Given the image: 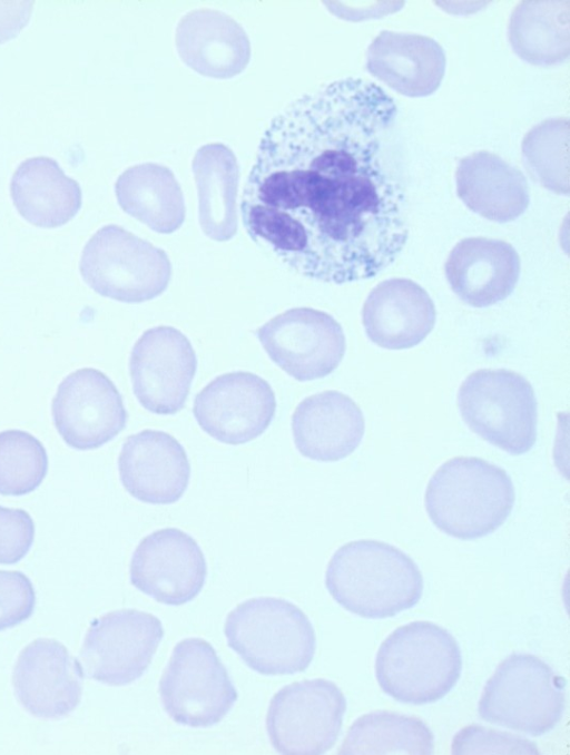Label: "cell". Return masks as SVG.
Instances as JSON below:
<instances>
[{
  "mask_svg": "<svg viewBox=\"0 0 570 755\" xmlns=\"http://www.w3.org/2000/svg\"><path fill=\"white\" fill-rule=\"evenodd\" d=\"M395 116L393 98L361 78L335 80L283 109L240 198L253 242L323 283L372 278L391 265L409 234Z\"/></svg>",
  "mask_w": 570,
  "mask_h": 755,
  "instance_id": "1",
  "label": "cell"
},
{
  "mask_svg": "<svg viewBox=\"0 0 570 755\" xmlns=\"http://www.w3.org/2000/svg\"><path fill=\"white\" fill-rule=\"evenodd\" d=\"M445 53L432 38L390 30L381 31L366 51L367 71L396 92L425 97L440 86Z\"/></svg>",
  "mask_w": 570,
  "mask_h": 755,
  "instance_id": "23",
  "label": "cell"
},
{
  "mask_svg": "<svg viewBox=\"0 0 570 755\" xmlns=\"http://www.w3.org/2000/svg\"><path fill=\"white\" fill-rule=\"evenodd\" d=\"M79 271L99 295L141 303L167 288L171 264L161 248L111 224L99 228L86 243Z\"/></svg>",
  "mask_w": 570,
  "mask_h": 755,
  "instance_id": "7",
  "label": "cell"
},
{
  "mask_svg": "<svg viewBox=\"0 0 570 755\" xmlns=\"http://www.w3.org/2000/svg\"><path fill=\"white\" fill-rule=\"evenodd\" d=\"M36 594L21 571L0 570V630L14 627L33 612Z\"/></svg>",
  "mask_w": 570,
  "mask_h": 755,
  "instance_id": "32",
  "label": "cell"
},
{
  "mask_svg": "<svg viewBox=\"0 0 570 755\" xmlns=\"http://www.w3.org/2000/svg\"><path fill=\"white\" fill-rule=\"evenodd\" d=\"M115 193L125 213L156 233H174L185 220L181 188L163 165L144 163L127 168L117 178Z\"/></svg>",
  "mask_w": 570,
  "mask_h": 755,
  "instance_id": "27",
  "label": "cell"
},
{
  "mask_svg": "<svg viewBox=\"0 0 570 755\" xmlns=\"http://www.w3.org/2000/svg\"><path fill=\"white\" fill-rule=\"evenodd\" d=\"M566 679L540 658L512 654L487 682L478 705L481 719L540 736L561 720Z\"/></svg>",
  "mask_w": 570,
  "mask_h": 755,
  "instance_id": "6",
  "label": "cell"
},
{
  "mask_svg": "<svg viewBox=\"0 0 570 755\" xmlns=\"http://www.w3.org/2000/svg\"><path fill=\"white\" fill-rule=\"evenodd\" d=\"M130 582L158 602L184 605L198 596L207 577L205 556L188 533L165 528L146 536L130 561Z\"/></svg>",
  "mask_w": 570,
  "mask_h": 755,
  "instance_id": "16",
  "label": "cell"
},
{
  "mask_svg": "<svg viewBox=\"0 0 570 755\" xmlns=\"http://www.w3.org/2000/svg\"><path fill=\"white\" fill-rule=\"evenodd\" d=\"M35 540V523L23 509L0 506V563L13 565L30 550Z\"/></svg>",
  "mask_w": 570,
  "mask_h": 755,
  "instance_id": "34",
  "label": "cell"
},
{
  "mask_svg": "<svg viewBox=\"0 0 570 755\" xmlns=\"http://www.w3.org/2000/svg\"><path fill=\"white\" fill-rule=\"evenodd\" d=\"M454 637L430 621L395 629L379 648L375 674L381 689L397 702L423 705L444 697L461 676Z\"/></svg>",
  "mask_w": 570,
  "mask_h": 755,
  "instance_id": "4",
  "label": "cell"
},
{
  "mask_svg": "<svg viewBox=\"0 0 570 755\" xmlns=\"http://www.w3.org/2000/svg\"><path fill=\"white\" fill-rule=\"evenodd\" d=\"M42 443L22 430L0 432V494L23 496L36 490L48 472Z\"/></svg>",
  "mask_w": 570,
  "mask_h": 755,
  "instance_id": "31",
  "label": "cell"
},
{
  "mask_svg": "<svg viewBox=\"0 0 570 755\" xmlns=\"http://www.w3.org/2000/svg\"><path fill=\"white\" fill-rule=\"evenodd\" d=\"M228 646L254 671L267 676L304 671L314 658L316 637L307 616L276 597L245 600L227 616Z\"/></svg>",
  "mask_w": 570,
  "mask_h": 755,
  "instance_id": "5",
  "label": "cell"
},
{
  "mask_svg": "<svg viewBox=\"0 0 570 755\" xmlns=\"http://www.w3.org/2000/svg\"><path fill=\"white\" fill-rule=\"evenodd\" d=\"M365 421L358 405L338 391L305 398L292 416L293 440L311 460L334 462L350 455L361 443Z\"/></svg>",
  "mask_w": 570,
  "mask_h": 755,
  "instance_id": "21",
  "label": "cell"
},
{
  "mask_svg": "<svg viewBox=\"0 0 570 755\" xmlns=\"http://www.w3.org/2000/svg\"><path fill=\"white\" fill-rule=\"evenodd\" d=\"M463 421L487 442L510 454L528 452L537 440V399L521 374L505 369H481L458 392Z\"/></svg>",
  "mask_w": 570,
  "mask_h": 755,
  "instance_id": "8",
  "label": "cell"
},
{
  "mask_svg": "<svg viewBox=\"0 0 570 755\" xmlns=\"http://www.w3.org/2000/svg\"><path fill=\"white\" fill-rule=\"evenodd\" d=\"M434 749V737L421 719L379 710L357 718L350 727L338 754H415Z\"/></svg>",
  "mask_w": 570,
  "mask_h": 755,
  "instance_id": "29",
  "label": "cell"
},
{
  "mask_svg": "<svg viewBox=\"0 0 570 755\" xmlns=\"http://www.w3.org/2000/svg\"><path fill=\"white\" fill-rule=\"evenodd\" d=\"M164 636L160 620L145 611L120 609L95 619L80 660L88 677L109 686L128 685L149 667Z\"/></svg>",
  "mask_w": 570,
  "mask_h": 755,
  "instance_id": "11",
  "label": "cell"
},
{
  "mask_svg": "<svg viewBox=\"0 0 570 755\" xmlns=\"http://www.w3.org/2000/svg\"><path fill=\"white\" fill-rule=\"evenodd\" d=\"M12 685L19 703L32 716L62 718L80 703L83 669L62 644L39 638L20 653Z\"/></svg>",
  "mask_w": 570,
  "mask_h": 755,
  "instance_id": "17",
  "label": "cell"
},
{
  "mask_svg": "<svg viewBox=\"0 0 570 755\" xmlns=\"http://www.w3.org/2000/svg\"><path fill=\"white\" fill-rule=\"evenodd\" d=\"M10 195L18 213L43 228L65 225L82 203L79 184L65 174L57 160L46 156L20 163L11 177Z\"/></svg>",
  "mask_w": 570,
  "mask_h": 755,
  "instance_id": "25",
  "label": "cell"
},
{
  "mask_svg": "<svg viewBox=\"0 0 570 755\" xmlns=\"http://www.w3.org/2000/svg\"><path fill=\"white\" fill-rule=\"evenodd\" d=\"M198 196V222L204 234L217 242L237 232L239 167L234 151L222 143L202 146L191 164Z\"/></svg>",
  "mask_w": 570,
  "mask_h": 755,
  "instance_id": "26",
  "label": "cell"
},
{
  "mask_svg": "<svg viewBox=\"0 0 570 755\" xmlns=\"http://www.w3.org/2000/svg\"><path fill=\"white\" fill-rule=\"evenodd\" d=\"M118 470L126 491L150 504L178 501L190 479V464L184 447L169 433L150 429L125 440Z\"/></svg>",
  "mask_w": 570,
  "mask_h": 755,
  "instance_id": "18",
  "label": "cell"
},
{
  "mask_svg": "<svg viewBox=\"0 0 570 755\" xmlns=\"http://www.w3.org/2000/svg\"><path fill=\"white\" fill-rule=\"evenodd\" d=\"M51 412L62 440L81 451L111 441L127 423V411L116 385L94 367L76 370L62 380Z\"/></svg>",
  "mask_w": 570,
  "mask_h": 755,
  "instance_id": "14",
  "label": "cell"
},
{
  "mask_svg": "<svg viewBox=\"0 0 570 755\" xmlns=\"http://www.w3.org/2000/svg\"><path fill=\"white\" fill-rule=\"evenodd\" d=\"M455 182L456 194L464 205L489 220H514L529 206L524 175L493 153L479 150L461 158Z\"/></svg>",
  "mask_w": 570,
  "mask_h": 755,
  "instance_id": "24",
  "label": "cell"
},
{
  "mask_svg": "<svg viewBox=\"0 0 570 755\" xmlns=\"http://www.w3.org/2000/svg\"><path fill=\"white\" fill-rule=\"evenodd\" d=\"M256 335L269 359L301 382L331 374L346 347L338 322L311 307H295L276 315Z\"/></svg>",
  "mask_w": 570,
  "mask_h": 755,
  "instance_id": "12",
  "label": "cell"
},
{
  "mask_svg": "<svg viewBox=\"0 0 570 755\" xmlns=\"http://www.w3.org/2000/svg\"><path fill=\"white\" fill-rule=\"evenodd\" d=\"M569 1H522L512 11L508 36L513 51L540 67L563 62L570 51Z\"/></svg>",
  "mask_w": 570,
  "mask_h": 755,
  "instance_id": "28",
  "label": "cell"
},
{
  "mask_svg": "<svg viewBox=\"0 0 570 755\" xmlns=\"http://www.w3.org/2000/svg\"><path fill=\"white\" fill-rule=\"evenodd\" d=\"M453 754L530 753L538 749L529 741L479 726L463 728L453 739Z\"/></svg>",
  "mask_w": 570,
  "mask_h": 755,
  "instance_id": "33",
  "label": "cell"
},
{
  "mask_svg": "<svg viewBox=\"0 0 570 755\" xmlns=\"http://www.w3.org/2000/svg\"><path fill=\"white\" fill-rule=\"evenodd\" d=\"M514 500L512 480L503 469L480 458L455 457L430 479L424 504L438 529L471 540L502 526Z\"/></svg>",
  "mask_w": 570,
  "mask_h": 755,
  "instance_id": "3",
  "label": "cell"
},
{
  "mask_svg": "<svg viewBox=\"0 0 570 755\" xmlns=\"http://www.w3.org/2000/svg\"><path fill=\"white\" fill-rule=\"evenodd\" d=\"M276 399L269 383L244 371L222 374L194 400L193 413L204 432L218 442L244 444L272 423Z\"/></svg>",
  "mask_w": 570,
  "mask_h": 755,
  "instance_id": "15",
  "label": "cell"
},
{
  "mask_svg": "<svg viewBox=\"0 0 570 755\" xmlns=\"http://www.w3.org/2000/svg\"><path fill=\"white\" fill-rule=\"evenodd\" d=\"M180 60L197 73L215 79L239 75L250 59V42L244 28L215 9H196L178 21L175 33Z\"/></svg>",
  "mask_w": 570,
  "mask_h": 755,
  "instance_id": "19",
  "label": "cell"
},
{
  "mask_svg": "<svg viewBox=\"0 0 570 755\" xmlns=\"http://www.w3.org/2000/svg\"><path fill=\"white\" fill-rule=\"evenodd\" d=\"M345 710L344 694L330 680L317 678L286 685L269 703L268 738L279 754H324L337 741Z\"/></svg>",
  "mask_w": 570,
  "mask_h": 755,
  "instance_id": "10",
  "label": "cell"
},
{
  "mask_svg": "<svg viewBox=\"0 0 570 755\" xmlns=\"http://www.w3.org/2000/svg\"><path fill=\"white\" fill-rule=\"evenodd\" d=\"M569 137L568 118H549L532 127L521 144L531 178L561 195H569Z\"/></svg>",
  "mask_w": 570,
  "mask_h": 755,
  "instance_id": "30",
  "label": "cell"
},
{
  "mask_svg": "<svg viewBox=\"0 0 570 755\" xmlns=\"http://www.w3.org/2000/svg\"><path fill=\"white\" fill-rule=\"evenodd\" d=\"M520 267V257L511 244L469 237L451 249L444 272L451 290L463 303L485 307L512 293Z\"/></svg>",
  "mask_w": 570,
  "mask_h": 755,
  "instance_id": "20",
  "label": "cell"
},
{
  "mask_svg": "<svg viewBox=\"0 0 570 755\" xmlns=\"http://www.w3.org/2000/svg\"><path fill=\"white\" fill-rule=\"evenodd\" d=\"M435 317V307L426 291L407 278L381 282L362 308L367 337L387 350H404L421 343L432 331Z\"/></svg>",
  "mask_w": 570,
  "mask_h": 755,
  "instance_id": "22",
  "label": "cell"
},
{
  "mask_svg": "<svg viewBox=\"0 0 570 755\" xmlns=\"http://www.w3.org/2000/svg\"><path fill=\"white\" fill-rule=\"evenodd\" d=\"M159 697L177 724L209 727L229 713L237 692L213 646L186 638L171 653L159 680Z\"/></svg>",
  "mask_w": 570,
  "mask_h": 755,
  "instance_id": "9",
  "label": "cell"
},
{
  "mask_svg": "<svg viewBox=\"0 0 570 755\" xmlns=\"http://www.w3.org/2000/svg\"><path fill=\"white\" fill-rule=\"evenodd\" d=\"M325 586L344 609L371 619L410 609L423 594L416 563L396 547L376 540L340 547L327 565Z\"/></svg>",
  "mask_w": 570,
  "mask_h": 755,
  "instance_id": "2",
  "label": "cell"
},
{
  "mask_svg": "<svg viewBox=\"0 0 570 755\" xmlns=\"http://www.w3.org/2000/svg\"><path fill=\"white\" fill-rule=\"evenodd\" d=\"M33 2L0 1V43L14 38L29 22Z\"/></svg>",
  "mask_w": 570,
  "mask_h": 755,
  "instance_id": "35",
  "label": "cell"
},
{
  "mask_svg": "<svg viewBox=\"0 0 570 755\" xmlns=\"http://www.w3.org/2000/svg\"><path fill=\"white\" fill-rule=\"evenodd\" d=\"M197 370L189 340L173 326H156L136 341L129 359L132 391L151 413L171 415L187 400Z\"/></svg>",
  "mask_w": 570,
  "mask_h": 755,
  "instance_id": "13",
  "label": "cell"
}]
</instances>
